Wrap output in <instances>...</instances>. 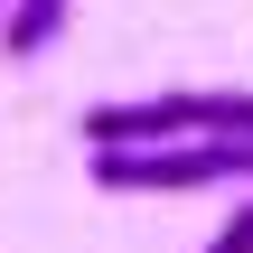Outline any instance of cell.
<instances>
[{
	"label": "cell",
	"mask_w": 253,
	"mask_h": 253,
	"mask_svg": "<svg viewBox=\"0 0 253 253\" xmlns=\"http://www.w3.org/2000/svg\"><path fill=\"white\" fill-rule=\"evenodd\" d=\"M207 253H253V197L225 216V225H216V235H207Z\"/></svg>",
	"instance_id": "obj_4"
},
{
	"label": "cell",
	"mask_w": 253,
	"mask_h": 253,
	"mask_svg": "<svg viewBox=\"0 0 253 253\" xmlns=\"http://www.w3.org/2000/svg\"><path fill=\"white\" fill-rule=\"evenodd\" d=\"M94 188L113 197H197V188H253V141H141V150H84Z\"/></svg>",
	"instance_id": "obj_2"
},
{
	"label": "cell",
	"mask_w": 253,
	"mask_h": 253,
	"mask_svg": "<svg viewBox=\"0 0 253 253\" xmlns=\"http://www.w3.org/2000/svg\"><path fill=\"white\" fill-rule=\"evenodd\" d=\"M0 19H9V0H0Z\"/></svg>",
	"instance_id": "obj_5"
},
{
	"label": "cell",
	"mask_w": 253,
	"mask_h": 253,
	"mask_svg": "<svg viewBox=\"0 0 253 253\" xmlns=\"http://www.w3.org/2000/svg\"><path fill=\"white\" fill-rule=\"evenodd\" d=\"M84 150H141V141H253L244 84H169L141 103H84Z\"/></svg>",
	"instance_id": "obj_1"
},
{
	"label": "cell",
	"mask_w": 253,
	"mask_h": 253,
	"mask_svg": "<svg viewBox=\"0 0 253 253\" xmlns=\"http://www.w3.org/2000/svg\"><path fill=\"white\" fill-rule=\"evenodd\" d=\"M66 9H75V0H9V19H0V56H38V47L66 28Z\"/></svg>",
	"instance_id": "obj_3"
}]
</instances>
